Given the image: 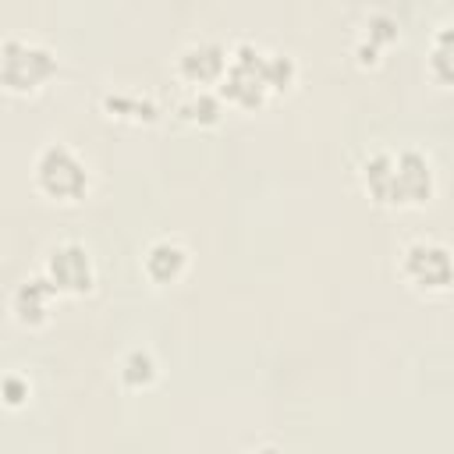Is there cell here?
Here are the masks:
<instances>
[{"instance_id":"cell-1","label":"cell","mask_w":454,"mask_h":454,"mask_svg":"<svg viewBox=\"0 0 454 454\" xmlns=\"http://www.w3.org/2000/svg\"><path fill=\"white\" fill-rule=\"evenodd\" d=\"M32 181L53 202H82L89 192V163L67 142H46L35 153Z\"/></svg>"},{"instance_id":"cell-2","label":"cell","mask_w":454,"mask_h":454,"mask_svg":"<svg viewBox=\"0 0 454 454\" xmlns=\"http://www.w3.org/2000/svg\"><path fill=\"white\" fill-rule=\"evenodd\" d=\"M57 53L35 39L11 35L0 43V89L14 96L39 92L53 74H57Z\"/></svg>"},{"instance_id":"cell-3","label":"cell","mask_w":454,"mask_h":454,"mask_svg":"<svg viewBox=\"0 0 454 454\" xmlns=\"http://www.w3.org/2000/svg\"><path fill=\"white\" fill-rule=\"evenodd\" d=\"M266 50H259L255 43H238L234 50H227V67L220 85V99H227L238 110H259L270 96L266 85Z\"/></svg>"},{"instance_id":"cell-4","label":"cell","mask_w":454,"mask_h":454,"mask_svg":"<svg viewBox=\"0 0 454 454\" xmlns=\"http://www.w3.org/2000/svg\"><path fill=\"white\" fill-rule=\"evenodd\" d=\"M433 192H436V174H433V163L426 160V153H419V149L390 153V170H387L380 206H387V209L426 206L433 199Z\"/></svg>"},{"instance_id":"cell-5","label":"cell","mask_w":454,"mask_h":454,"mask_svg":"<svg viewBox=\"0 0 454 454\" xmlns=\"http://www.w3.org/2000/svg\"><path fill=\"white\" fill-rule=\"evenodd\" d=\"M43 277L57 287V294H89L96 287V266L82 241H57L46 252Z\"/></svg>"},{"instance_id":"cell-6","label":"cell","mask_w":454,"mask_h":454,"mask_svg":"<svg viewBox=\"0 0 454 454\" xmlns=\"http://www.w3.org/2000/svg\"><path fill=\"white\" fill-rule=\"evenodd\" d=\"M401 273L419 291H447L450 287V252L440 241H411L401 252Z\"/></svg>"},{"instance_id":"cell-7","label":"cell","mask_w":454,"mask_h":454,"mask_svg":"<svg viewBox=\"0 0 454 454\" xmlns=\"http://www.w3.org/2000/svg\"><path fill=\"white\" fill-rule=\"evenodd\" d=\"M223 67H227V46L216 43V39H199L192 46H184L174 60V71L181 82H188L192 89H206V85H216L223 78Z\"/></svg>"},{"instance_id":"cell-8","label":"cell","mask_w":454,"mask_h":454,"mask_svg":"<svg viewBox=\"0 0 454 454\" xmlns=\"http://www.w3.org/2000/svg\"><path fill=\"white\" fill-rule=\"evenodd\" d=\"M53 298H57V287L39 273V277H28L14 287L11 294V316L18 326L25 330H39L50 323V312H53Z\"/></svg>"},{"instance_id":"cell-9","label":"cell","mask_w":454,"mask_h":454,"mask_svg":"<svg viewBox=\"0 0 454 454\" xmlns=\"http://www.w3.org/2000/svg\"><path fill=\"white\" fill-rule=\"evenodd\" d=\"M184 270H188V248L174 238H156L142 255V273L160 287L177 284L184 277Z\"/></svg>"},{"instance_id":"cell-10","label":"cell","mask_w":454,"mask_h":454,"mask_svg":"<svg viewBox=\"0 0 454 454\" xmlns=\"http://www.w3.org/2000/svg\"><path fill=\"white\" fill-rule=\"evenodd\" d=\"M103 114L106 117H117V121H131V124H153L160 117V106L153 96H142V92H106L99 99Z\"/></svg>"},{"instance_id":"cell-11","label":"cell","mask_w":454,"mask_h":454,"mask_svg":"<svg viewBox=\"0 0 454 454\" xmlns=\"http://www.w3.org/2000/svg\"><path fill=\"white\" fill-rule=\"evenodd\" d=\"M177 117L184 124H195V128H216L220 117H223V99H220V92L195 89L192 96H184L177 103Z\"/></svg>"},{"instance_id":"cell-12","label":"cell","mask_w":454,"mask_h":454,"mask_svg":"<svg viewBox=\"0 0 454 454\" xmlns=\"http://www.w3.org/2000/svg\"><path fill=\"white\" fill-rule=\"evenodd\" d=\"M117 376H121V383H124L128 390H149V387L156 383V376H160V365H156L153 351H145V348H131V351L121 358Z\"/></svg>"},{"instance_id":"cell-13","label":"cell","mask_w":454,"mask_h":454,"mask_svg":"<svg viewBox=\"0 0 454 454\" xmlns=\"http://www.w3.org/2000/svg\"><path fill=\"white\" fill-rule=\"evenodd\" d=\"M266 85L270 92H287L298 82V64L287 53H266Z\"/></svg>"},{"instance_id":"cell-14","label":"cell","mask_w":454,"mask_h":454,"mask_svg":"<svg viewBox=\"0 0 454 454\" xmlns=\"http://www.w3.org/2000/svg\"><path fill=\"white\" fill-rule=\"evenodd\" d=\"M32 397V383L21 372H7L0 376V404L4 408H25Z\"/></svg>"},{"instance_id":"cell-15","label":"cell","mask_w":454,"mask_h":454,"mask_svg":"<svg viewBox=\"0 0 454 454\" xmlns=\"http://www.w3.org/2000/svg\"><path fill=\"white\" fill-rule=\"evenodd\" d=\"M365 39H369L376 50H387L390 43H397V21H394L390 14H383V11L369 14V21H365Z\"/></svg>"},{"instance_id":"cell-16","label":"cell","mask_w":454,"mask_h":454,"mask_svg":"<svg viewBox=\"0 0 454 454\" xmlns=\"http://www.w3.org/2000/svg\"><path fill=\"white\" fill-rule=\"evenodd\" d=\"M429 67H433V78L440 85H450V28L436 32V43H433V53H429Z\"/></svg>"},{"instance_id":"cell-17","label":"cell","mask_w":454,"mask_h":454,"mask_svg":"<svg viewBox=\"0 0 454 454\" xmlns=\"http://www.w3.org/2000/svg\"><path fill=\"white\" fill-rule=\"evenodd\" d=\"M355 57H358V64H362V67H372V64L380 60V50L365 39V43H358V46H355Z\"/></svg>"}]
</instances>
